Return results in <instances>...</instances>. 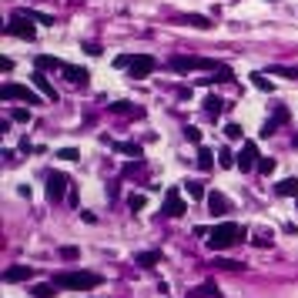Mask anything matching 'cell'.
<instances>
[{"label":"cell","instance_id":"2","mask_svg":"<svg viewBox=\"0 0 298 298\" xmlns=\"http://www.w3.org/2000/svg\"><path fill=\"white\" fill-rule=\"evenodd\" d=\"M57 288H70V292H90V288L100 285V275H94V272H60V275H54Z\"/></svg>","mask_w":298,"mask_h":298},{"label":"cell","instance_id":"1","mask_svg":"<svg viewBox=\"0 0 298 298\" xmlns=\"http://www.w3.org/2000/svg\"><path fill=\"white\" fill-rule=\"evenodd\" d=\"M244 238V228L242 224H234V221H221V224H214L208 234V248L211 252H224V248H232V244H238Z\"/></svg>","mask_w":298,"mask_h":298},{"label":"cell","instance_id":"8","mask_svg":"<svg viewBox=\"0 0 298 298\" xmlns=\"http://www.w3.org/2000/svg\"><path fill=\"white\" fill-rule=\"evenodd\" d=\"M67 184H70V181H67V174L50 171V174H47V198H50V201H60V198H64V191H67Z\"/></svg>","mask_w":298,"mask_h":298},{"label":"cell","instance_id":"10","mask_svg":"<svg viewBox=\"0 0 298 298\" xmlns=\"http://www.w3.org/2000/svg\"><path fill=\"white\" fill-rule=\"evenodd\" d=\"M254 164H258V144L244 141L242 144V154H238V168H242V171H252Z\"/></svg>","mask_w":298,"mask_h":298},{"label":"cell","instance_id":"25","mask_svg":"<svg viewBox=\"0 0 298 298\" xmlns=\"http://www.w3.org/2000/svg\"><path fill=\"white\" fill-rule=\"evenodd\" d=\"M110 110H114V114H134V118L141 114V108H134V104H128V100H118V104H110Z\"/></svg>","mask_w":298,"mask_h":298},{"label":"cell","instance_id":"24","mask_svg":"<svg viewBox=\"0 0 298 298\" xmlns=\"http://www.w3.org/2000/svg\"><path fill=\"white\" fill-rule=\"evenodd\" d=\"M198 168L201 171H211V168H214V154H211L208 148H198Z\"/></svg>","mask_w":298,"mask_h":298},{"label":"cell","instance_id":"33","mask_svg":"<svg viewBox=\"0 0 298 298\" xmlns=\"http://www.w3.org/2000/svg\"><path fill=\"white\" fill-rule=\"evenodd\" d=\"M78 248H74V244H64V248H60V258H64V262H78Z\"/></svg>","mask_w":298,"mask_h":298},{"label":"cell","instance_id":"40","mask_svg":"<svg viewBox=\"0 0 298 298\" xmlns=\"http://www.w3.org/2000/svg\"><path fill=\"white\" fill-rule=\"evenodd\" d=\"M254 244H258V248H268V244H272V232H268V234H258V238H254Z\"/></svg>","mask_w":298,"mask_h":298},{"label":"cell","instance_id":"22","mask_svg":"<svg viewBox=\"0 0 298 298\" xmlns=\"http://www.w3.org/2000/svg\"><path fill=\"white\" fill-rule=\"evenodd\" d=\"M184 191H188V198H194V201L208 198V191H204V184H201V181H184Z\"/></svg>","mask_w":298,"mask_h":298},{"label":"cell","instance_id":"30","mask_svg":"<svg viewBox=\"0 0 298 298\" xmlns=\"http://www.w3.org/2000/svg\"><path fill=\"white\" fill-rule=\"evenodd\" d=\"M258 174H272V171H275V161H272V158H258Z\"/></svg>","mask_w":298,"mask_h":298},{"label":"cell","instance_id":"32","mask_svg":"<svg viewBox=\"0 0 298 298\" xmlns=\"http://www.w3.org/2000/svg\"><path fill=\"white\" fill-rule=\"evenodd\" d=\"M144 204H148V198H144V194H131V198H128V208H131V211H141Z\"/></svg>","mask_w":298,"mask_h":298},{"label":"cell","instance_id":"34","mask_svg":"<svg viewBox=\"0 0 298 298\" xmlns=\"http://www.w3.org/2000/svg\"><path fill=\"white\" fill-rule=\"evenodd\" d=\"M57 158H64V161H78L80 151H78V148H60V151H57Z\"/></svg>","mask_w":298,"mask_h":298},{"label":"cell","instance_id":"3","mask_svg":"<svg viewBox=\"0 0 298 298\" xmlns=\"http://www.w3.org/2000/svg\"><path fill=\"white\" fill-rule=\"evenodd\" d=\"M171 70H178V74H188V70H218V64L208 60V57H171Z\"/></svg>","mask_w":298,"mask_h":298},{"label":"cell","instance_id":"15","mask_svg":"<svg viewBox=\"0 0 298 298\" xmlns=\"http://www.w3.org/2000/svg\"><path fill=\"white\" fill-rule=\"evenodd\" d=\"M14 17H27V20H37V24H47V27H54V17L50 14H40V10H14Z\"/></svg>","mask_w":298,"mask_h":298},{"label":"cell","instance_id":"17","mask_svg":"<svg viewBox=\"0 0 298 298\" xmlns=\"http://www.w3.org/2000/svg\"><path fill=\"white\" fill-rule=\"evenodd\" d=\"M114 151H121V154H131V158H144V148L138 141H118L114 144Z\"/></svg>","mask_w":298,"mask_h":298},{"label":"cell","instance_id":"19","mask_svg":"<svg viewBox=\"0 0 298 298\" xmlns=\"http://www.w3.org/2000/svg\"><path fill=\"white\" fill-rule=\"evenodd\" d=\"M221 110H224V100L221 98H214V94L204 98V114H208V118H221Z\"/></svg>","mask_w":298,"mask_h":298},{"label":"cell","instance_id":"26","mask_svg":"<svg viewBox=\"0 0 298 298\" xmlns=\"http://www.w3.org/2000/svg\"><path fill=\"white\" fill-rule=\"evenodd\" d=\"M218 164L221 168H238V158H234L228 148H221V151H218Z\"/></svg>","mask_w":298,"mask_h":298},{"label":"cell","instance_id":"7","mask_svg":"<svg viewBox=\"0 0 298 298\" xmlns=\"http://www.w3.org/2000/svg\"><path fill=\"white\" fill-rule=\"evenodd\" d=\"M7 34H10V37H20V40H34V37H37L34 24L27 20V17H14V14H10V24H7Z\"/></svg>","mask_w":298,"mask_h":298},{"label":"cell","instance_id":"20","mask_svg":"<svg viewBox=\"0 0 298 298\" xmlns=\"http://www.w3.org/2000/svg\"><path fill=\"white\" fill-rule=\"evenodd\" d=\"M37 67H40V70H64V60H57V57H50V54H40L37 57Z\"/></svg>","mask_w":298,"mask_h":298},{"label":"cell","instance_id":"18","mask_svg":"<svg viewBox=\"0 0 298 298\" xmlns=\"http://www.w3.org/2000/svg\"><path fill=\"white\" fill-rule=\"evenodd\" d=\"M181 24H188V27H194V30H208V27H211V20H208V17H201V14H184Z\"/></svg>","mask_w":298,"mask_h":298},{"label":"cell","instance_id":"36","mask_svg":"<svg viewBox=\"0 0 298 298\" xmlns=\"http://www.w3.org/2000/svg\"><path fill=\"white\" fill-rule=\"evenodd\" d=\"M184 138H188L191 144H201V131H198V128H184Z\"/></svg>","mask_w":298,"mask_h":298},{"label":"cell","instance_id":"31","mask_svg":"<svg viewBox=\"0 0 298 298\" xmlns=\"http://www.w3.org/2000/svg\"><path fill=\"white\" fill-rule=\"evenodd\" d=\"M252 84L258 90H268V94H272V80H265V74H252Z\"/></svg>","mask_w":298,"mask_h":298},{"label":"cell","instance_id":"28","mask_svg":"<svg viewBox=\"0 0 298 298\" xmlns=\"http://www.w3.org/2000/svg\"><path fill=\"white\" fill-rule=\"evenodd\" d=\"M268 74H278V78H292V80H295L298 78V67H272Z\"/></svg>","mask_w":298,"mask_h":298},{"label":"cell","instance_id":"39","mask_svg":"<svg viewBox=\"0 0 298 298\" xmlns=\"http://www.w3.org/2000/svg\"><path fill=\"white\" fill-rule=\"evenodd\" d=\"M272 118H275L278 124H285V121H288V108H275V114H272Z\"/></svg>","mask_w":298,"mask_h":298},{"label":"cell","instance_id":"38","mask_svg":"<svg viewBox=\"0 0 298 298\" xmlns=\"http://www.w3.org/2000/svg\"><path fill=\"white\" fill-rule=\"evenodd\" d=\"M134 54H121V57H114V67H131Z\"/></svg>","mask_w":298,"mask_h":298},{"label":"cell","instance_id":"16","mask_svg":"<svg viewBox=\"0 0 298 298\" xmlns=\"http://www.w3.org/2000/svg\"><path fill=\"white\" fill-rule=\"evenodd\" d=\"M34 298H54L57 295V282H37V285L30 288Z\"/></svg>","mask_w":298,"mask_h":298},{"label":"cell","instance_id":"9","mask_svg":"<svg viewBox=\"0 0 298 298\" xmlns=\"http://www.w3.org/2000/svg\"><path fill=\"white\" fill-rule=\"evenodd\" d=\"M208 211L211 214H214V218H224V214H228V211H232V201L224 198V194H221V191H208Z\"/></svg>","mask_w":298,"mask_h":298},{"label":"cell","instance_id":"35","mask_svg":"<svg viewBox=\"0 0 298 298\" xmlns=\"http://www.w3.org/2000/svg\"><path fill=\"white\" fill-rule=\"evenodd\" d=\"M275 131H278V121H275V118H268V121L262 124V138H272Z\"/></svg>","mask_w":298,"mask_h":298},{"label":"cell","instance_id":"42","mask_svg":"<svg viewBox=\"0 0 298 298\" xmlns=\"http://www.w3.org/2000/svg\"><path fill=\"white\" fill-rule=\"evenodd\" d=\"M292 141H295V148H298V134H295V138H292Z\"/></svg>","mask_w":298,"mask_h":298},{"label":"cell","instance_id":"6","mask_svg":"<svg viewBox=\"0 0 298 298\" xmlns=\"http://www.w3.org/2000/svg\"><path fill=\"white\" fill-rule=\"evenodd\" d=\"M154 57L151 54H134V60H131V67H128V70H131V78L134 80H144V78H151V74H154Z\"/></svg>","mask_w":298,"mask_h":298},{"label":"cell","instance_id":"13","mask_svg":"<svg viewBox=\"0 0 298 298\" xmlns=\"http://www.w3.org/2000/svg\"><path fill=\"white\" fill-rule=\"evenodd\" d=\"M34 278V268L30 265H14L4 272V282H30Z\"/></svg>","mask_w":298,"mask_h":298},{"label":"cell","instance_id":"29","mask_svg":"<svg viewBox=\"0 0 298 298\" xmlns=\"http://www.w3.org/2000/svg\"><path fill=\"white\" fill-rule=\"evenodd\" d=\"M224 138L228 141H242V124H224Z\"/></svg>","mask_w":298,"mask_h":298},{"label":"cell","instance_id":"37","mask_svg":"<svg viewBox=\"0 0 298 298\" xmlns=\"http://www.w3.org/2000/svg\"><path fill=\"white\" fill-rule=\"evenodd\" d=\"M214 265H218V268H228V272H234V268H242L238 262H232V258H218Z\"/></svg>","mask_w":298,"mask_h":298},{"label":"cell","instance_id":"21","mask_svg":"<svg viewBox=\"0 0 298 298\" xmlns=\"http://www.w3.org/2000/svg\"><path fill=\"white\" fill-rule=\"evenodd\" d=\"M158 262H161V252H144L134 258V265H141V268H154Z\"/></svg>","mask_w":298,"mask_h":298},{"label":"cell","instance_id":"4","mask_svg":"<svg viewBox=\"0 0 298 298\" xmlns=\"http://www.w3.org/2000/svg\"><path fill=\"white\" fill-rule=\"evenodd\" d=\"M0 100H24V104H40V98L34 94L27 84H4L0 88Z\"/></svg>","mask_w":298,"mask_h":298},{"label":"cell","instance_id":"41","mask_svg":"<svg viewBox=\"0 0 298 298\" xmlns=\"http://www.w3.org/2000/svg\"><path fill=\"white\" fill-rule=\"evenodd\" d=\"M20 151H24V154H30V151H37V148H34V144L27 141V138H24V141H20Z\"/></svg>","mask_w":298,"mask_h":298},{"label":"cell","instance_id":"5","mask_svg":"<svg viewBox=\"0 0 298 298\" xmlns=\"http://www.w3.org/2000/svg\"><path fill=\"white\" fill-rule=\"evenodd\" d=\"M184 211H188V204L181 201V191H178V188H168L164 204H161V214H164V218H181Z\"/></svg>","mask_w":298,"mask_h":298},{"label":"cell","instance_id":"14","mask_svg":"<svg viewBox=\"0 0 298 298\" xmlns=\"http://www.w3.org/2000/svg\"><path fill=\"white\" fill-rule=\"evenodd\" d=\"M275 194H282V198H298V178H282L275 184Z\"/></svg>","mask_w":298,"mask_h":298},{"label":"cell","instance_id":"11","mask_svg":"<svg viewBox=\"0 0 298 298\" xmlns=\"http://www.w3.org/2000/svg\"><path fill=\"white\" fill-rule=\"evenodd\" d=\"M30 78H34V88L40 90V94H44L47 100H54V104H57V98H60V94H57V90H54V84H50V80L44 78V70H40V67H37V70H34Z\"/></svg>","mask_w":298,"mask_h":298},{"label":"cell","instance_id":"23","mask_svg":"<svg viewBox=\"0 0 298 298\" xmlns=\"http://www.w3.org/2000/svg\"><path fill=\"white\" fill-rule=\"evenodd\" d=\"M232 78L234 74L228 70V67H218V74H214V78H201V84H228Z\"/></svg>","mask_w":298,"mask_h":298},{"label":"cell","instance_id":"27","mask_svg":"<svg viewBox=\"0 0 298 298\" xmlns=\"http://www.w3.org/2000/svg\"><path fill=\"white\" fill-rule=\"evenodd\" d=\"M10 121L27 124V121H30V108H10Z\"/></svg>","mask_w":298,"mask_h":298},{"label":"cell","instance_id":"12","mask_svg":"<svg viewBox=\"0 0 298 298\" xmlns=\"http://www.w3.org/2000/svg\"><path fill=\"white\" fill-rule=\"evenodd\" d=\"M70 84H78V88H88V80H90V74L84 70V67H74V64H64V70H60Z\"/></svg>","mask_w":298,"mask_h":298}]
</instances>
